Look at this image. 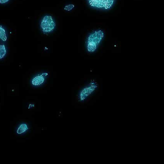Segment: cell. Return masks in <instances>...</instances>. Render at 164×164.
Returning a JSON list of instances; mask_svg holds the SVG:
<instances>
[{
    "label": "cell",
    "instance_id": "obj_1",
    "mask_svg": "<svg viewBox=\"0 0 164 164\" xmlns=\"http://www.w3.org/2000/svg\"><path fill=\"white\" fill-rule=\"evenodd\" d=\"M99 89V84L95 79H91L85 84L78 91L77 101L79 102H86L95 95Z\"/></svg>",
    "mask_w": 164,
    "mask_h": 164
},
{
    "label": "cell",
    "instance_id": "obj_2",
    "mask_svg": "<svg viewBox=\"0 0 164 164\" xmlns=\"http://www.w3.org/2000/svg\"><path fill=\"white\" fill-rule=\"evenodd\" d=\"M104 33L101 30L93 31L90 34L87 41V50L89 52L93 53L96 51L98 46L104 37Z\"/></svg>",
    "mask_w": 164,
    "mask_h": 164
},
{
    "label": "cell",
    "instance_id": "obj_3",
    "mask_svg": "<svg viewBox=\"0 0 164 164\" xmlns=\"http://www.w3.org/2000/svg\"><path fill=\"white\" fill-rule=\"evenodd\" d=\"M40 26L44 33H49L52 32L56 28V22L52 16L46 15L42 19Z\"/></svg>",
    "mask_w": 164,
    "mask_h": 164
},
{
    "label": "cell",
    "instance_id": "obj_4",
    "mask_svg": "<svg viewBox=\"0 0 164 164\" xmlns=\"http://www.w3.org/2000/svg\"><path fill=\"white\" fill-rule=\"evenodd\" d=\"M89 5L98 8L108 9L111 8L115 0H88Z\"/></svg>",
    "mask_w": 164,
    "mask_h": 164
},
{
    "label": "cell",
    "instance_id": "obj_5",
    "mask_svg": "<svg viewBox=\"0 0 164 164\" xmlns=\"http://www.w3.org/2000/svg\"><path fill=\"white\" fill-rule=\"evenodd\" d=\"M49 74L48 73L44 72L34 76V77H33L32 79H31V84L36 87L40 86V85H42L46 80Z\"/></svg>",
    "mask_w": 164,
    "mask_h": 164
},
{
    "label": "cell",
    "instance_id": "obj_6",
    "mask_svg": "<svg viewBox=\"0 0 164 164\" xmlns=\"http://www.w3.org/2000/svg\"><path fill=\"white\" fill-rule=\"evenodd\" d=\"M28 124L23 123H21L19 125V127L17 128V133L18 134H22L23 133L26 132L28 130Z\"/></svg>",
    "mask_w": 164,
    "mask_h": 164
},
{
    "label": "cell",
    "instance_id": "obj_7",
    "mask_svg": "<svg viewBox=\"0 0 164 164\" xmlns=\"http://www.w3.org/2000/svg\"><path fill=\"white\" fill-rule=\"evenodd\" d=\"M0 40L5 42L7 40L6 30L2 26H0Z\"/></svg>",
    "mask_w": 164,
    "mask_h": 164
},
{
    "label": "cell",
    "instance_id": "obj_8",
    "mask_svg": "<svg viewBox=\"0 0 164 164\" xmlns=\"http://www.w3.org/2000/svg\"><path fill=\"white\" fill-rule=\"evenodd\" d=\"M7 54L6 47L4 44L0 45V60L3 59Z\"/></svg>",
    "mask_w": 164,
    "mask_h": 164
},
{
    "label": "cell",
    "instance_id": "obj_9",
    "mask_svg": "<svg viewBox=\"0 0 164 164\" xmlns=\"http://www.w3.org/2000/svg\"><path fill=\"white\" fill-rule=\"evenodd\" d=\"M75 5H74L70 4V5H67L65 7L64 10L67 11H71V10L73 9Z\"/></svg>",
    "mask_w": 164,
    "mask_h": 164
},
{
    "label": "cell",
    "instance_id": "obj_10",
    "mask_svg": "<svg viewBox=\"0 0 164 164\" xmlns=\"http://www.w3.org/2000/svg\"><path fill=\"white\" fill-rule=\"evenodd\" d=\"M10 0H0V3L1 4H4L8 3Z\"/></svg>",
    "mask_w": 164,
    "mask_h": 164
},
{
    "label": "cell",
    "instance_id": "obj_11",
    "mask_svg": "<svg viewBox=\"0 0 164 164\" xmlns=\"http://www.w3.org/2000/svg\"><path fill=\"white\" fill-rule=\"evenodd\" d=\"M34 104H30V105H28V109H31L33 107H34Z\"/></svg>",
    "mask_w": 164,
    "mask_h": 164
}]
</instances>
